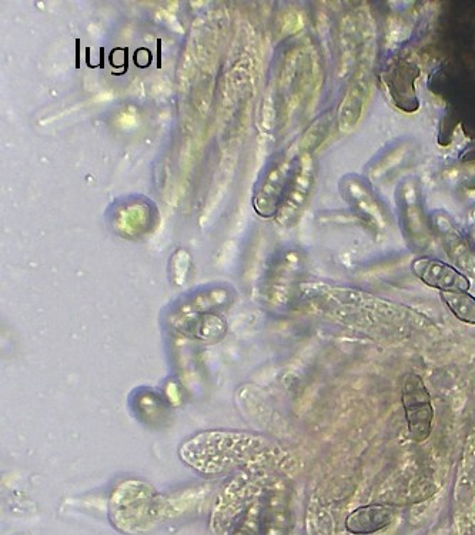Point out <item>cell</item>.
I'll return each instance as SVG.
<instances>
[{"label":"cell","mask_w":475,"mask_h":535,"mask_svg":"<svg viewBox=\"0 0 475 535\" xmlns=\"http://www.w3.org/2000/svg\"><path fill=\"white\" fill-rule=\"evenodd\" d=\"M269 443L257 434L234 430H207L187 438L179 457L203 477H219L240 471L266 470Z\"/></svg>","instance_id":"obj_1"},{"label":"cell","mask_w":475,"mask_h":535,"mask_svg":"<svg viewBox=\"0 0 475 535\" xmlns=\"http://www.w3.org/2000/svg\"><path fill=\"white\" fill-rule=\"evenodd\" d=\"M165 508V501L149 484L126 480L110 497V523L120 533L143 534L162 520Z\"/></svg>","instance_id":"obj_2"},{"label":"cell","mask_w":475,"mask_h":535,"mask_svg":"<svg viewBox=\"0 0 475 535\" xmlns=\"http://www.w3.org/2000/svg\"><path fill=\"white\" fill-rule=\"evenodd\" d=\"M262 474L263 471H240L227 481L226 486L220 491L210 517V528L214 535L229 534L244 511L256 501Z\"/></svg>","instance_id":"obj_3"},{"label":"cell","mask_w":475,"mask_h":535,"mask_svg":"<svg viewBox=\"0 0 475 535\" xmlns=\"http://www.w3.org/2000/svg\"><path fill=\"white\" fill-rule=\"evenodd\" d=\"M400 391L408 433L416 443H424L433 433L434 409L430 391L417 373L404 374Z\"/></svg>","instance_id":"obj_4"},{"label":"cell","mask_w":475,"mask_h":535,"mask_svg":"<svg viewBox=\"0 0 475 535\" xmlns=\"http://www.w3.org/2000/svg\"><path fill=\"white\" fill-rule=\"evenodd\" d=\"M316 180L314 160L310 155L301 156L290 177L289 189L277 210L276 222L283 227L293 226L309 202Z\"/></svg>","instance_id":"obj_5"},{"label":"cell","mask_w":475,"mask_h":535,"mask_svg":"<svg viewBox=\"0 0 475 535\" xmlns=\"http://www.w3.org/2000/svg\"><path fill=\"white\" fill-rule=\"evenodd\" d=\"M411 270L418 280L427 284L431 289L440 290V293L468 292L471 287L466 274L461 273L451 264L433 259V257H418L411 263Z\"/></svg>","instance_id":"obj_6"},{"label":"cell","mask_w":475,"mask_h":535,"mask_svg":"<svg viewBox=\"0 0 475 535\" xmlns=\"http://www.w3.org/2000/svg\"><path fill=\"white\" fill-rule=\"evenodd\" d=\"M434 227L440 234L444 249L456 269L466 276L475 277V252L466 236L446 216L434 217Z\"/></svg>","instance_id":"obj_7"},{"label":"cell","mask_w":475,"mask_h":535,"mask_svg":"<svg viewBox=\"0 0 475 535\" xmlns=\"http://www.w3.org/2000/svg\"><path fill=\"white\" fill-rule=\"evenodd\" d=\"M396 508L387 504H367L351 511L346 518V530L354 535H370L386 530L396 521Z\"/></svg>","instance_id":"obj_8"},{"label":"cell","mask_w":475,"mask_h":535,"mask_svg":"<svg viewBox=\"0 0 475 535\" xmlns=\"http://www.w3.org/2000/svg\"><path fill=\"white\" fill-rule=\"evenodd\" d=\"M344 185V196L349 200L359 216L363 217L370 226L384 230L387 227V217L379 200L370 192L369 187L360 180L349 177Z\"/></svg>","instance_id":"obj_9"},{"label":"cell","mask_w":475,"mask_h":535,"mask_svg":"<svg viewBox=\"0 0 475 535\" xmlns=\"http://www.w3.org/2000/svg\"><path fill=\"white\" fill-rule=\"evenodd\" d=\"M290 514L286 496L280 488L267 491L262 501L260 535H289Z\"/></svg>","instance_id":"obj_10"},{"label":"cell","mask_w":475,"mask_h":535,"mask_svg":"<svg viewBox=\"0 0 475 535\" xmlns=\"http://www.w3.org/2000/svg\"><path fill=\"white\" fill-rule=\"evenodd\" d=\"M177 330L187 337L206 344H216L226 336L227 324L223 317L214 313H193L177 321Z\"/></svg>","instance_id":"obj_11"},{"label":"cell","mask_w":475,"mask_h":535,"mask_svg":"<svg viewBox=\"0 0 475 535\" xmlns=\"http://www.w3.org/2000/svg\"><path fill=\"white\" fill-rule=\"evenodd\" d=\"M401 212H403L404 227L411 239L416 242L426 240V219H424L417 185L413 180H408L401 186Z\"/></svg>","instance_id":"obj_12"},{"label":"cell","mask_w":475,"mask_h":535,"mask_svg":"<svg viewBox=\"0 0 475 535\" xmlns=\"http://www.w3.org/2000/svg\"><path fill=\"white\" fill-rule=\"evenodd\" d=\"M289 173L290 165L287 160H282L272 170H269L266 182L263 183L262 189L257 193L256 202H254L260 214H273L279 210V199L282 196Z\"/></svg>","instance_id":"obj_13"},{"label":"cell","mask_w":475,"mask_h":535,"mask_svg":"<svg viewBox=\"0 0 475 535\" xmlns=\"http://www.w3.org/2000/svg\"><path fill=\"white\" fill-rule=\"evenodd\" d=\"M367 98V82L359 79L347 90L346 98L341 102L339 109V125L341 132H349L357 125L363 112Z\"/></svg>","instance_id":"obj_14"},{"label":"cell","mask_w":475,"mask_h":535,"mask_svg":"<svg viewBox=\"0 0 475 535\" xmlns=\"http://www.w3.org/2000/svg\"><path fill=\"white\" fill-rule=\"evenodd\" d=\"M441 300L451 313L463 323L475 326V297L467 292L441 293Z\"/></svg>","instance_id":"obj_15"},{"label":"cell","mask_w":475,"mask_h":535,"mask_svg":"<svg viewBox=\"0 0 475 535\" xmlns=\"http://www.w3.org/2000/svg\"><path fill=\"white\" fill-rule=\"evenodd\" d=\"M260 514H262V501L256 500L244 511L243 516L236 521L227 535H260Z\"/></svg>","instance_id":"obj_16"},{"label":"cell","mask_w":475,"mask_h":535,"mask_svg":"<svg viewBox=\"0 0 475 535\" xmlns=\"http://www.w3.org/2000/svg\"><path fill=\"white\" fill-rule=\"evenodd\" d=\"M190 269V254L186 252H179L173 256L172 264H170V274H172L173 283L176 286H183L186 283L187 276H189Z\"/></svg>","instance_id":"obj_17"},{"label":"cell","mask_w":475,"mask_h":535,"mask_svg":"<svg viewBox=\"0 0 475 535\" xmlns=\"http://www.w3.org/2000/svg\"><path fill=\"white\" fill-rule=\"evenodd\" d=\"M157 68H162V40H157Z\"/></svg>","instance_id":"obj_18"},{"label":"cell","mask_w":475,"mask_h":535,"mask_svg":"<svg viewBox=\"0 0 475 535\" xmlns=\"http://www.w3.org/2000/svg\"><path fill=\"white\" fill-rule=\"evenodd\" d=\"M76 69H80V40H76Z\"/></svg>","instance_id":"obj_19"}]
</instances>
